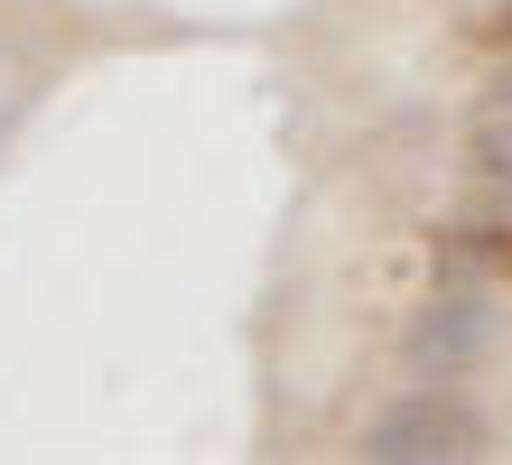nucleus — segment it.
<instances>
[{"mask_svg":"<svg viewBox=\"0 0 512 465\" xmlns=\"http://www.w3.org/2000/svg\"><path fill=\"white\" fill-rule=\"evenodd\" d=\"M494 354V298L475 279H447L438 298H419V317L401 326V372L410 382H466Z\"/></svg>","mask_w":512,"mask_h":465,"instance_id":"f03ea898","label":"nucleus"},{"mask_svg":"<svg viewBox=\"0 0 512 465\" xmlns=\"http://www.w3.org/2000/svg\"><path fill=\"white\" fill-rule=\"evenodd\" d=\"M457 168H466L475 196H512V112L503 103H475L466 140H457Z\"/></svg>","mask_w":512,"mask_h":465,"instance_id":"7ed1b4c3","label":"nucleus"},{"mask_svg":"<svg viewBox=\"0 0 512 465\" xmlns=\"http://www.w3.org/2000/svg\"><path fill=\"white\" fill-rule=\"evenodd\" d=\"M485 438L494 428L475 400H457V382H419L364 428V465H466V456H485Z\"/></svg>","mask_w":512,"mask_h":465,"instance_id":"f257e3e1","label":"nucleus"},{"mask_svg":"<svg viewBox=\"0 0 512 465\" xmlns=\"http://www.w3.org/2000/svg\"><path fill=\"white\" fill-rule=\"evenodd\" d=\"M485 103H503V112H512V56H494V75H485Z\"/></svg>","mask_w":512,"mask_h":465,"instance_id":"20e7f679","label":"nucleus"}]
</instances>
